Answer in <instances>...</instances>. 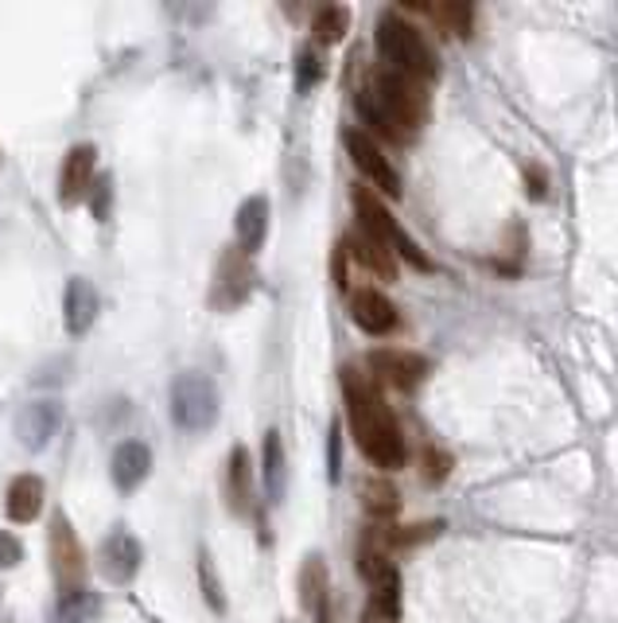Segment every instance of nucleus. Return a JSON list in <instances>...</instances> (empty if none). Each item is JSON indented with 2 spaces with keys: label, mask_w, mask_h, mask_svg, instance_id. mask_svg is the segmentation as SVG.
Returning <instances> with one entry per match:
<instances>
[{
  "label": "nucleus",
  "mask_w": 618,
  "mask_h": 623,
  "mask_svg": "<svg viewBox=\"0 0 618 623\" xmlns=\"http://www.w3.org/2000/svg\"><path fill=\"white\" fill-rule=\"evenodd\" d=\"M97 289L90 285L86 277H71L67 289H62V328L71 336H86L97 320Z\"/></svg>",
  "instance_id": "17"
},
{
  "label": "nucleus",
  "mask_w": 618,
  "mask_h": 623,
  "mask_svg": "<svg viewBox=\"0 0 618 623\" xmlns=\"http://www.w3.org/2000/svg\"><path fill=\"white\" fill-rule=\"evenodd\" d=\"M373 44H378V55L385 62V71L405 74L413 82H432L440 74V62H436L432 44L425 39V32L416 24H408L401 12H381L378 27H373Z\"/></svg>",
  "instance_id": "3"
},
{
  "label": "nucleus",
  "mask_w": 618,
  "mask_h": 623,
  "mask_svg": "<svg viewBox=\"0 0 618 623\" xmlns=\"http://www.w3.org/2000/svg\"><path fill=\"white\" fill-rule=\"evenodd\" d=\"M168 410H171V421H176V428H183V433L199 436L206 433V428H214V421H218V386L206 378L203 371H183L171 378V390H168Z\"/></svg>",
  "instance_id": "5"
},
{
  "label": "nucleus",
  "mask_w": 618,
  "mask_h": 623,
  "mask_svg": "<svg viewBox=\"0 0 618 623\" xmlns=\"http://www.w3.org/2000/svg\"><path fill=\"white\" fill-rule=\"evenodd\" d=\"M94 172H97V149L94 144H74L67 156H62L59 168V203L74 207L94 191Z\"/></svg>",
  "instance_id": "12"
},
{
  "label": "nucleus",
  "mask_w": 618,
  "mask_h": 623,
  "mask_svg": "<svg viewBox=\"0 0 618 623\" xmlns=\"http://www.w3.org/2000/svg\"><path fill=\"white\" fill-rule=\"evenodd\" d=\"M328 475L331 483H338V475H343V428L331 425V440H328Z\"/></svg>",
  "instance_id": "33"
},
{
  "label": "nucleus",
  "mask_w": 618,
  "mask_h": 623,
  "mask_svg": "<svg viewBox=\"0 0 618 623\" xmlns=\"http://www.w3.org/2000/svg\"><path fill=\"white\" fill-rule=\"evenodd\" d=\"M234 234H238V242H234V246H238L241 254H249V258L265 246V234H269V199L265 196H249L246 203L238 207Z\"/></svg>",
  "instance_id": "18"
},
{
  "label": "nucleus",
  "mask_w": 618,
  "mask_h": 623,
  "mask_svg": "<svg viewBox=\"0 0 618 623\" xmlns=\"http://www.w3.org/2000/svg\"><path fill=\"white\" fill-rule=\"evenodd\" d=\"M102 573H106L114 585H133L136 573H141V561H144V545L133 530H109L106 542H102Z\"/></svg>",
  "instance_id": "11"
},
{
  "label": "nucleus",
  "mask_w": 618,
  "mask_h": 623,
  "mask_svg": "<svg viewBox=\"0 0 618 623\" xmlns=\"http://www.w3.org/2000/svg\"><path fill=\"white\" fill-rule=\"evenodd\" d=\"M350 320L358 324L366 336H389V331H397L401 316L381 289L363 285V289H354L350 293Z\"/></svg>",
  "instance_id": "13"
},
{
  "label": "nucleus",
  "mask_w": 618,
  "mask_h": 623,
  "mask_svg": "<svg viewBox=\"0 0 618 623\" xmlns=\"http://www.w3.org/2000/svg\"><path fill=\"white\" fill-rule=\"evenodd\" d=\"M358 573L370 585V615L381 623H393L401 615V573L389 561V553L381 550L378 538H366L358 545Z\"/></svg>",
  "instance_id": "6"
},
{
  "label": "nucleus",
  "mask_w": 618,
  "mask_h": 623,
  "mask_svg": "<svg viewBox=\"0 0 618 623\" xmlns=\"http://www.w3.org/2000/svg\"><path fill=\"white\" fill-rule=\"evenodd\" d=\"M114 211V176H102V184H94V219L106 223Z\"/></svg>",
  "instance_id": "31"
},
{
  "label": "nucleus",
  "mask_w": 618,
  "mask_h": 623,
  "mask_svg": "<svg viewBox=\"0 0 618 623\" xmlns=\"http://www.w3.org/2000/svg\"><path fill=\"white\" fill-rule=\"evenodd\" d=\"M199 585H203V597L214 612H226V597H222V585H218V573H214V561L206 550H199Z\"/></svg>",
  "instance_id": "28"
},
{
  "label": "nucleus",
  "mask_w": 618,
  "mask_h": 623,
  "mask_svg": "<svg viewBox=\"0 0 618 623\" xmlns=\"http://www.w3.org/2000/svg\"><path fill=\"white\" fill-rule=\"evenodd\" d=\"M338 383H343V401H346V425L354 433V445L373 468L381 472H397L405 468V433H401L397 418L381 398L378 383L370 374H363L358 366H343L338 371Z\"/></svg>",
  "instance_id": "1"
},
{
  "label": "nucleus",
  "mask_w": 618,
  "mask_h": 623,
  "mask_svg": "<svg viewBox=\"0 0 618 623\" xmlns=\"http://www.w3.org/2000/svg\"><path fill=\"white\" fill-rule=\"evenodd\" d=\"M257 289V269L253 258L241 254L238 246L222 249L218 266H214V281H211V308L214 312H234L253 296Z\"/></svg>",
  "instance_id": "7"
},
{
  "label": "nucleus",
  "mask_w": 618,
  "mask_h": 623,
  "mask_svg": "<svg viewBox=\"0 0 618 623\" xmlns=\"http://www.w3.org/2000/svg\"><path fill=\"white\" fill-rule=\"evenodd\" d=\"M354 106H358L366 133L381 137V141L405 144L428 121V90L425 82H413L405 74L378 71L370 79V86L358 90Z\"/></svg>",
  "instance_id": "2"
},
{
  "label": "nucleus",
  "mask_w": 618,
  "mask_h": 623,
  "mask_svg": "<svg viewBox=\"0 0 618 623\" xmlns=\"http://www.w3.org/2000/svg\"><path fill=\"white\" fill-rule=\"evenodd\" d=\"M346 249H343V242H338V249H335V285L343 289V293H350V281H346Z\"/></svg>",
  "instance_id": "34"
},
{
  "label": "nucleus",
  "mask_w": 618,
  "mask_h": 623,
  "mask_svg": "<svg viewBox=\"0 0 618 623\" xmlns=\"http://www.w3.org/2000/svg\"><path fill=\"white\" fill-rule=\"evenodd\" d=\"M261 480H265L269 503H281L284 483H288V460H284V440L276 428H269L265 445H261Z\"/></svg>",
  "instance_id": "22"
},
{
  "label": "nucleus",
  "mask_w": 618,
  "mask_h": 623,
  "mask_svg": "<svg viewBox=\"0 0 618 623\" xmlns=\"http://www.w3.org/2000/svg\"><path fill=\"white\" fill-rule=\"evenodd\" d=\"M20 561H24V545H20V538L9 534V530H0V569H16Z\"/></svg>",
  "instance_id": "32"
},
{
  "label": "nucleus",
  "mask_w": 618,
  "mask_h": 623,
  "mask_svg": "<svg viewBox=\"0 0 618 623\" xmlns=\"http://www.w3.org/2000/svg\"><path fill=\"white\" fill-rule=\"evenodd\" d=\"M300 604L311 615V623H331V577L328 561L311 553L300 565Z\"/></svg>",
  "instance_id": "15"
},
{
  "label": "nucleus",
  "mask_w": 618,
  "mask_h": 623,
  "mask_svg": "<svg viewBox=\"0 0 618 623\" xmlns=\"http://www.w3.org/2000/svg\"><path fill=\"white\" fill-rule=\"evenodd\" d=\"M319 79H323V59H319L316 47H304L300 59H296V90H300V94H308Z\"/></svg>",
  "instance_id": "29"
},
{
  "label": "nucleus",
  "mask_w": 618,
  "mask_h": 623,
  "mask_svg": "<svg viewBox=\"0 0 618 623\" xmlns=\"http://www.w3.org/2000/svg\"><path fill=\"white\" fill-rule=\"evenodd\" d=\"M350 203H354V219H358V231H363L366 238H373L378 246H385L393 258L408 261L416 273H432V258H428L425 249L408 238V231L393 219V214H389V207L378 199V191H370V187H354Z\"/></svg>",
  "instance_id": "4"
},
{
  "label": "nucleus",
  "mask_w": 618,
  "mask_h": 623,
  "mask_svg": "<svg viewBox=\"0 0 618 623\" xmlns=\"http://www.w3.org/2000/svg\"><path fill=\"white\" fill-rule=\"evenodd\" d=\"M59 425H62V405H59V401H27L24 410H20V418H16V436H20V445H24V448L39 452V448H47L55 440Z\"/></svg>",
  "instance_id": "14"
},
{
  "label": "nucleus",
  "mask_w": 618,
  "mask_h": 623,
  "mask_svg": "<svg viewBox=\"0 0 618 623\" xmlns=\"http://www.w3.org/2000/svg\"><path fill=\"white\" fill-rule=\"evenodd\" d=\"M109 475H114V487L121 495H133L152 475V448L144 440H121L114 460H109Z\"/></svg>",
  "instance_id": "16"
},
{
  "label": "nucleus",
  "mask_w": 618,
  "mask_h": 623,
  "mask_svg": "<svg viewBox=\"0 0 618 623\" xmlns=\"http://www.w3.org/2000/svg\"><path fill=\"white\" fill-rule=\"evenodd\" d=\"M363 507L373 522H385V518H393L401 510V491L389 480H370L363 487Z\"/></svg>",
  "instance_id": "25"
},
{
  "label": "nucleus",
  "mask_w": 618,
  "mask_h": 623,
  "mask_svg": "<svg viewBox=\"0 0 618 623\" xmlns=\"http://www.w3.org/2000/svg\"><path fill=\"white\" fill-rule=\"evenodd\" d=\"M226 503H230L234 515H249V507H253V460L241 445L226 460Z\"/></svg>",
  "instance_id": "20"
},
{
  "label": "nucleus",
  "mask_w": 618,
  "mask_h": 623,
  "mask_svg": "<svg viewBox=\"0 0 618 623\" xmlns=\"http://www.w3.org/2000/svg\"><path fill=\"white\" fill-rule=\"evenodd\" d=\"M47 545H51V569L55 580H59L62 592H71V588L86 585V550H82L79 534H74V526L67 522V515H55L51 518V534H47Z\"/></svg>",
  "instance_id": "9"
},
{
  "label": "nucleus",
  "mask_w": 618,
  "mask_h": 623,
  "mask_svg": "<svg viewBox=\"0 0 618 623\" xmlns=\"http://www.w3.org/2000/svg\"><path fill=\"white\" fill-rule=\"evenodd\" d=\"M443 530V522H416V526H397V530H378V542L381 550L385 545H393V550H405V545H416V542H428V538H436Z\"/></svg>",
  "instance_id": "26"
},
{
  "label": "nucleus",
  "mask_w": 618,
  "mask_h": 623,
  "mask_svg": "<svg viewBox=\"0 0 618 623\" xmlns=\"http://www.w3.org/2000/svg\"><path fill=\"white\" fill-rule=\"evenodd\" d=\"M366 366H370L373 383H385L393 390H416V386L425 383L432 363L425 355H416V351H405V348H378L366 355Z\"/></svg>",
  "instance_id": "10"
},
{
  "label": "nucleus",
  "mask_w": 618,
  "mask_h": 623,
  "mask_svg": "<svg viewBox=\"0 0 618 623\" xmlns=\"http://www.w3.org/2000/svg\"><path fill=\"white\" fill-rule=\"evenodd\" d=\"M343 144H346V156H350V164L366 176V184L378 187L381 196L397 199L401 196V176L397 168H393V161H389L385 152H381V144L373 141L366 129H346L343 133Z\"/></svg>",
  "instance_id": "8"
},
{
  "label": "nucleus",
  "mask_w": 618,
  "mask_h": 623,
  "mask_svg": "<svg viewBox=\"0 0 618 623\" xmlns=\"http://www.w3.org/2000/svg\"><path fill=\"white\" fill-rule=\"evenodd\" d=\"M420 463H425L428 483H440L443 475L451 472V456L440 452V448H425V452H420Z\"/></svg>",
  "instance_id": "30"
},
{
  "label": "nucleus",
  "mask_w": 618,
  "mask_h": 623,
  "mask_svg": "<svg viewBox=\"0 0 618 623\" xmlns=\"http://www.w3.org/2000/svg\"><path fill=\"white\" fill-rule=\"evenodd\" d=\"M343 249H346V258H350L354 266H363L366 273L381 277V281H397V258H393L385 246H378L373 238H366L363 231H354L350 238H343Z\"/></svg>",
  "instance_id": "19"
},
{
  "label": "nucleus",
  "mask_w": 618,
  "mask_h": 623,
  "mask_svg": "<svg viewBox=\"0 0 618 623\" xmlns=\"http://www.w3.org/2000/svg\"><path fill=\"white\" fill-rule=\"evenodd\" d=\"M525 179H530V196H533V199H545V196H548V191H545L548 179L540 176V168H525Z\"/></svg>",
  "instance_id": "35"
},
{
  "label": "nucleus",
  "mask_w": 618,
  "mask_h": 623,
  "mask_svg": "<svg viewBox=\"0 0 618 623\" xmlns=\"http://www.w3.org/2000/svg\"><path fill=\"white\" fill-rule=\"evenodd\" d=\"M346 32H350V9H343V4H323L311 20V36H316L319 47L343 44Z\"/></svg>",
  "instance_id": "24"
},
{
  "label": "nucleus",
  "mask_w": 618,
  "mask_h": 623,
  "mask_svg": "<svg viewBox=\"0 0 618 623\" xmlns=\"http://www.w3.org/2000/svg\"><path fill=\"white\" fill-rule=\"evenodd\" d=\"M432 12V20L436 24L443 27V32H451V36H463L467 39L471 36V20H475V9H471V4H455V0H451V4H436V9H428Z\"/></svg>",
  "instance_id": "27"
},
{
  "label": "nucleus",
  "mask_w": 618,
  "mask_h": 623,
  "mask_svg": "<svg viewBox=\"0 0 618 623\" xmlns=\"http://www.w3.org/2000/svg\"><path fill=\"white\" fill-rule=\"evenodd\" d=\"M55 623H102V592L86 585L62 592L59 608H55Z\"/></svg>",
  "instance_id": "23"
},
{
  "label": "nucleus",
  "mask_w": 618,
  "mask_h": 623,
  "mask_svg": "<svg viewBox=\"0 0 618 623\" xmlns=\"http://www.w3.org/2000/svg\"><path fill=\"white\" fill-rule=\"evenodd\" d=\"M44 480L39 475H16V480L9 483V495H4V515L12 518V522H32V518H39V510H44Z\"/></svg>",
  "instance_id": "21"
}]
</instances>
